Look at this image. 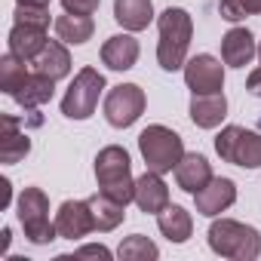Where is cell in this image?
<instances>
[{
  "label": "cell",
  "mask_w": 261,
  "mask_h": 261,
  "mask_svg": "<svg viewBox=\"0 0 261 261\" xmlns=\"http://www.w3.org/2000/svg\"><path fill=\"white\" fill-rule=\"evenodd\" d=\"M218 13L227 22H240L246 16H258L261 13V0H218Z\"/></svg>",
  "instance_id": "cell-27"
},
{
  "label": "cell",
  "mask_w": 261,
  "mask_h": 261,
  "mask_svg": "<svg viewBox=\"0 0 261 261\" xmlns=\"http://www.w3.org/2000/svg\"><path fill=\"white\" fill-rule=\"evenodd\" d=\"M136 206L148 215H160L169 206V188L160 178V172H145L142 178H136Z\"/></svg>",
  "instance_id": "cell-13"
},
{
  "label": "cell",
  "mask_w": 261,
  "mask_h": 261,
  "mask_svg": "<svg viewBox=\"0 0 261 261\" xmlns=\"http://www.w3.org/2000/svg\"><path fill=\"white\" fill-rule=\"evenodd\" d=\"M0 188H4V206H10V197H13V185H10V178H0Z\"/></svg>",
  "instance_id": "cell-33"
},
{
  "label": "cell",
  "mask_w": 261,
  "mask_h": 261,
  "mask_svg": "<svg viewBox=\"0 0 261 261\" xmlns=\"http://www.w3.org/2000/svg\"><path fill=\"white\" fill-rule=\"evenodd\" d=\"M74 258H101V261H111V249L108 246H83V249H77L74 252Z\"/></svg>",
  "instance_id": "cell-30"
},
{
  "label": "cell",
  "mask_w": 261,
  "mask_h": 261,
  "mask_svg": "<svg viewBox=\"0 0 261 261\" xmlns=\"http://www.w3.org/2000/svg\"><path fill=\"white\" fill-rule=\"evenodd\" d=\"M255 37L246 31V28H230L224 37H221V59L224 65L230 68H246L252 59H255Z\"/></svg>",
  "instance_id": "cell-17"
},
{
  "label": "cell",
  "mask_w": 261,
  "mask_h": 261,
  "mask_svg": "<svg viewBox=\"0 0 261 261\" xmlns=\"http://www.w3.org/2000/svg\"><path fill=\"white\" fill-rule=\"evenodd\" d=\"M246 89H249L252 95H258V98H261V68H255V71L249 74V80H246Z\"/></svg>",
  "instance_id": "cell-31"
},
{
  "label": "cell",
  "mask_w": 261,
  "mask_h": 261,
  "mask_svg": "<svg viewBox=\"0 0 261 261\" xmlns=\"http://www.w3.org/2000/svg\"><path fill=\"white\" fill-rule=\"evenodd\" d=\"M194 203H197L200 215L215 218V215H221L224 209H230L237 203V185L230 178H212L203 191L194 194Z\"/></svg>",
  "instance_id": "cell-11"
},
{
  "label": "cell",
  "mask_w": 261,
  "mask_h": 261,
  "mask_svg": "<svg viewBox=\"0 0 261 261\" xmlns=\"http://www.w3.org/2000/svg\"><path fill=\"white\" fill-rule=\"evenodd\" d=\"M145 114V89L136 83H120L108 92L105 98V120L114 129H126L133 126L139 117Z\"/></svg>",
  "instance_id": "cell-8"
},
{
  "label": "cell",
  "mask_w": 261,
  "mask_h": 261,
  "mask_svg": "<svg viewBox=\"0 0 261 261\" xmlns=\"http://www.w3.org/2000/svg\"><path fill=\"white\" fill-rule=\"evenodd\" d=\"M56 230L62 240H83L86 233H92L95 218L89 200H65L56 212Z\"/></svg>",
  "instance_id": "cell-10"
},
{
  "label": "cell",
  "mask_w": 261,
  "mask_h": 261,
  "mask_svg": "<svg viewBox=\"0 0 261 261\" xmlns=\"http://www.w3.org/2000/svg\"><path fill=\"white\" fill-rule=\"evenodd\" d=\"M89 206H92V218H95V230H114L117 224H123V218H126V206L123 203H117L114 197H108V194H95V197H89Z\"/></svg>",
  "instance_id": "cell-23"
},
{
  "label": "cell",
  "mask_w": 261,
  "mask_h": 261,
  "mask_svg": "<svg viewBox=\"0 0 261 261\" xmlns=\"http://www.w3.org/2000/svg\"><path fill=\"white\" fill-rule=\"evenodd\" d=\"M157 28H160V43H157V62H160V68L163 71L185 68L191 34H194V22H191L188 10H181V7L163 10Z\"/></svg>",
  "instance_id": "cell-1"
},
{
  "label": "cell",
  "mask_w": 261,
  "mask_h": 261,
  "mask_svg": "<svg viewBox=\"0 0 261 261\" xmlns=\"http://www.w3.org/2000/svg\"><path fill=\"white\" fill-rule=\"evenodd\" d=\"M175 181H178V188L188 191V194L203 191V188L212 181V166H209V160H206L203 154H185L181 163L175 166Z\"/></svg>",
  "instance_id": "cell-16"
},
{
  "label": "cell",
  "mask_w": 261,
  "mask_h": 261,
  "mask_svg": "<svg viewBox=\"0 0 261 261\" xmlns=\"http://www.w3.org/2000/svg\"><path fill=\"white\" fill-rule=\"evenodd\" d=\"M139 40L133 34H114L105 40L101 46V62L111 68V71H129L136 62H139Z\"/></svg>",
  "instance_id": "cell-15"
},
{
  "label": "cell",
  "mask_w": 261,
  "mask_h": 261,
  "mask_svg": "<svg viewBox=\"0 0 261 261\" xmlns=\"http://www.w3.org/2000/svg\"><path fill=\"white\" fill-rule=\"evenodd\" d=\"M101 0H62L65 13H74V16H92L98 10Z\"/></svg>",
  "instance_id": "cell-29"
},
{
  "label": "cell",
  "mask_w": 261,
  "mask_h": 261,
  "mask_svg": "<svg viewBox=\"0 0 261 261\" xmlns=\"http://www.w3.org/2000/svg\"><path fill=\"white\" fill-rule=\"evenodd\" d=\"M19 224L34 246H46L59 237L56 221H49V200L40 188H25L19 194Z\"/></svg>",
  "instance_id": "cell-5"
},
{
  "label": "cell",
  "mask_w": 261,
  "mask_h": 261,
  "mask_svg": "<svg viewBox=\"0 0 261 261\" xmlns=\"http://www.w3.org/2000/svg\"><path fill=\"white\" fill-rule=\"evenodd\" d=\"M209 249L221 258L233 261H255L261 255V233L243 221L218 218L209 227Z\"/></svg>",
  "instance_id": "cell-3"
},
{
  "label": "cell",
  "mask_w": 261,
  "mask_h": 261,
  "mask_svg": "<svg viewBox=\"0 0 261 261\" xmlns=\"http://www.w3.org/2000/svg\"><path fill=\"white\" fill-rule=\"evenodd\" d=\"M10 53L25 59V62H34L43 49H46V28L40 25H28V22H16L13 31H10Z\"/></svg>",
  "instance_id": "cell-12"
},
{
  "label": "cell",
  "mask_w": 261,
  "mask_h": 261,
  "mask_svg": "<svg viewBox=\"0 0 261 261\" xmlns=\"http://www.w3.org/2000/svg\"><path fill=\"white\" fill-rule=\"evenodd\" d=\"M10 237H13V233H10V227H4V252H7V246H10Z\"/></svg>",
  "instance_id": "cell-34"
},
{
  "label": "cell",
  "mask_w": 261,
  "mask_h": 261,
  "mask_svg": "<svg viewBox=\"0 0 261 261\" xmlns=\"http://www.w3.org/2000/svg\"><path fill=\"white\" fill-rule=\"evenodd\" d=\"M139 151L145 157V166L151 172H160V175L172 172L181 163V157H185L181 136L172 133V129H166V126H160V123L148 126L145 133L139 136Z\"/></svg>",
  "instance_id": "cell-4"
},
{
  "label": "cell",
  "mask_w": 261,
  "mask_h": 261,
  "mask_svg": "<svg viewBox=\"0 0 261 261\" xmlns=\"http://www.w3.org/2000/svg\"><path fill=\"white\" fill-rule=\"evenodd\" d=\"M114 19L126 31H145L154 22L151 0H114Z\"/></svg>",
  "instance_id": "cell-18"
},
{
  "label": "cell",
  "mask_w": 261,
  "mask_h": 261,
  "mask_svg": "<svg viewBox=\"0 0 261 261\" xmlns=\"http://www.w3.org/2000/svg\"><path fill=\"white\" fill-rule=\"evenodd\" d=\"M117 258H123V261H154V258H160V249H157L154 240H148L142 233H133L120 243Z\"/></svg>",
  "instance_id": "cell-26"
},
{
  "label": "cell",
  "mask_w": 261,
  "mask_h": 261,
  "mask_svg": "<svg viewBox=\"0 0 261 261\" xmlns=\"http://www.w3.org/2000/svg\"><path fill=\"white\" fill-rule=\"evenodd\" d=\"M215 151L221 160L243 166V169H258L261 166V136L249 133L243 126H224L215 136Z\"/></svg>",
  "instance_id": "cell-6"
},
{
  "label": "cell",
  "mask_w": 261,
  "mask_h": 261,
  "mask_svg": "<svg viewBox=\"0 0 261 261\" xmlns=\"http://www.w3.org/2000/svg\"><path fill=\"white\" fill-rule=\"evenodd\" d=\"M224 117H227V98H224L221 92L194 95V101H191V120H194L200 129H215Z\"/></svg>",
  "instance_id": "cell-19"
},
{
  "label": "cell",
  "mask_w": 261,
  "mask_h": 261,
  "mask_svg": "<svg viewBox=\"0 0 261 261\" xmlns=\"http://www.w3.org/2000/svg\"><path fill=\"white\" fill-rule=\"evenodd\" d=\"M31 151V139L19 133V120L13 114H0V160L4 163H19Z\"/></svg>",
  "instance_id": "cell-14"
},
{
  "label": "cell",
  "mask_w": 261,
  "mask_h": 261,
  "mask_svg": "<svg viewBox=\"0 0 261 261\" xmlns=\"http://www.w3.org/2000/svg\"><path fill=\"white\" fill-rule=\"evenodd\" d=\"M16 22H28V25L49 28V10H37V7H19V10H16Z\"/></svg>",
  "instance_id": "cell-28"
},
{
  "label": "cell",
  "mask_w": 261,
  "mask_h": 261,
  "mask_svg": "<svg viewBox=\"0 0 261 261\" xmlns=\"http://www.w3.org/2000/svg\"><path fill=\"white\" fill-rule=\"evenodd\" d=\"M53 92H56V80L53 77H46V74H40V71H34L28 80H25V86L13 95L25 111H31V108H40V105H46L49 98H53Z\"/></svg>",
  "instance_id": "cell-21"
},
{
  "label": "cell",
  "mask_w": 261,
  "mask_h": 261,
  "mask_svg": "<svg viewBox=\"0 0 261 261\" xmlns=\"http://www.w3.org/2000/svg\"><path fill=\"white\" fill-rule=\"evenodd\" d=\"M157 227L160 233L169 240V243H188L191 240V230H194V221H191V212L181 209V206H166L160 215H157Z\"/></svg>",
  "instance_id": "cell-20"
},
{
  "label": "cell",
  "mask_w": 261,
  "mask_h": 261,
  "mask_svg": "<svg viewBox=\"0 0 261 261\" xmlns=\"http://www.w3.org/2000/svg\"><path fill=\"white\" fill-rule=\"evenodd\" d=\"M258 59H261V43H258Z\"/></svg>",
  "instance_id": "cell-35"
},
{
  "label": "cell",
  "mask_w": 261,
  "mask_h": 261,
  "mask_svg": "<svg viewBox=\"0 0 261 261\" xmlns=\"http://www.w3.org/2000/svg\"><path fill=\"white\" fill-rule=\"evenodd\" d=\"M95 181H98V191L114 197L117 203H129L136 200V178H133V160L129 154L117 145L98 151L95 157Z\"/></svg>",
  "instance_id": "cell-2"
},
{
  "label": "cell",
  "mask_w": 261,
  "mask_h": 261,
  "mask_svg": "<svg viewBox=\"0 0 261 261\" xmlns=\"http://www.w3.org/2000/svg\"><path fill=\"white\" fill-rule=\"evenodd\" d=\"M28 77H31V74H28V68H25V59H19V56H13V53H7L4 59H0V89H4L7 95H16V92L25 86Z\"/></svg>",
  "instance_id": "cell-25"
},
{
  "label": "cell",
  "mask_w": 261,
  "mask_h": 261,
  "mask_svg": "<svg viewBox=\"0 0 261 261\" xmlns=\"http://www.w3.org/2000/svg\"><path fill=\"white\" fill-rule=\"evenodd\" d=\"M101 89H105V77L95 68H80V74L74 77V83L62 98V114L68 120H89L95 114Z\"/></svg>",
  "instance_id": "cell-7"
},
{
  "label": "cell",
  "mask_w": 261,
  "mask_h": 261,
  "mask_svg": "<svg viewBox=\"0 0 261 261\" xmlns=\"http://www.w3.org/2000/svg\"><path fill=\"white\" fill-rule=\"evenodd\" d=\"M185 83L194 95H212L221 92L224 86V68L215 56H194L191 62H185Z\"/></svg>",
  "instance_id": "cell-9"
},
{
  "label": "cell",
  "mask_w": 261,
  "mask_h": 261,
  "mask_svg": "<svg viewBox=\"0 0 261 261\" xmlns=\"http://www.w3.org/2000/svg\"><path fill=\"white\" fill-rule=\"evenodd\" d=\"M19 7H37V10H49V0H16Z\"/></svg>",
  "instance_id": "cell-32"
},
{
  "label": "cell",
  "mask_w": 261,
  "mask_h": 261,
  "mask_svg": "<svg viewBox=\"0 0 261 261\" xmlns=\"http://www.w3.org/2000/svg\"><path fill=\"white\" fill-rule=\"evenodd\" d=\"M92 31H95V25H92V19H89V16L65 13V16H59V19H56V34H59V40H65V43H71V46L86 43V40L92 37Z\"/></svg>",
  "instance_id": "cell-24"
},
{
  "label": "cell",
  "mask_w": 261,
  "mask_h": 261,
  "mask_svg": "<svg viewBox=\"0 0 261 261\" xmlns=\"http://www.w3.org/2000/svg\"><path fill=\"white\" fill-rule=\"evenodd\" d=\"M34 65H37L40 74H46V77H53V80H62V77L71 74V56H68V49H65L59 40H49L46 49L34 59Z\"/></svg>",
  "instance_id": "cell-22"
}]
</instances>
